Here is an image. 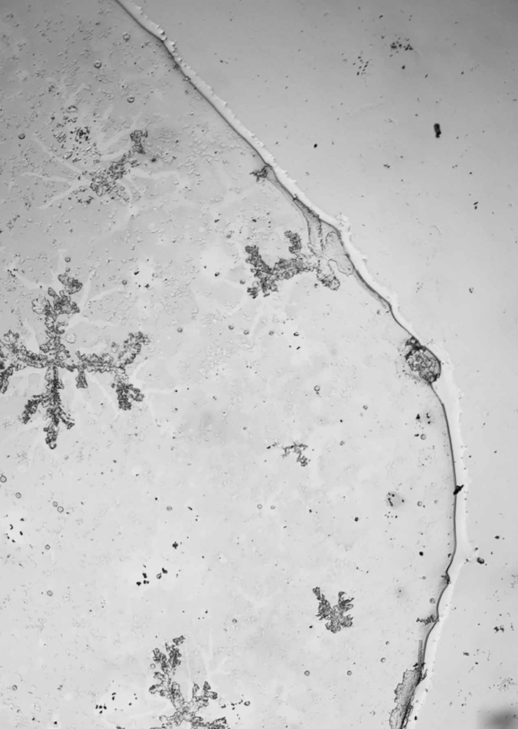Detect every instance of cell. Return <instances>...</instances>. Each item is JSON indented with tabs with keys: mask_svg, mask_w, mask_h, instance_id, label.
Masks as SVG:
<instances>
[{
	"mask_svg": "<svg viewBox=\"0 0 518 729\" xmlns=\"http://www.w3.org/2000/svg\"><path fill=\"white\" fill-rule=\"evenodd\" d=\"M411 369L423 379L432 382L439 377L440 364L433 354L423 347L412 350L408 357Z\"/></svg>",
	"mask_w": 518,
	"mask_h": 729,
	"instance_id": "6da1fadb",
	"label": "cell"
}]
</instances>
